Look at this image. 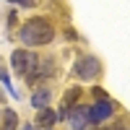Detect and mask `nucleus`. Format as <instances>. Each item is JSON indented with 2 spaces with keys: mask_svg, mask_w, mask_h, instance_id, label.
I'll return each mask as SVG.
<instances>
[{
  "mask_svg": "<svg viewBox=\"0 0 130 130\" xmlns=\"http://www.w3.org/2000/svg\"><path fill=\"white\" fill-rule=\"evenodd\" d=\"M91 94H94V99H104V96H109L104 89H91Z\"/></svg>",
  "mask_w": 130,
  "mask_h": 130,
  "instance_id": "nucleus-12",
  "label": "nucleus"
},
{
  "mask_svg": "<svg viewBox=\"0 0 130 130\" xmlns=\"http://www.w3.org/2000/svg\"><path fill=\"white\" fill-rule=\"evenodd\" d=\"M21 130H34V125H24V127H21Z\"/></svg>",
  "mask_w": 130,
  "mask_h": 130,
  "instance_id": "nucleus-13",
  "label": "nucleus"
},
{
  "mask_svg": "<svg viewBox=\"0 0 130 130\" xmlns=\"http://www.w3.org/2000/svg\"><path fill=\"white\" fill-rule=\"evenodd\" d=\"M0 81H5V83L10 86V75H8V70H5V65H3V60H0Z\"/></svg>",
  "mask_w": 130,
  "mask_h": 130,
  "instance_id": "nucleus-10",
  "label": "nucleus"
},
{
  "mask_svg": "<svg viewBox=\"0 0 130 130\" xmlns=\"http://www.w3.org/2000/svg\"><path fill=\"white\" fill-rule=\"evenodd\" d=\"M52 102V89L44 83V86H34V96H31V107L34 109H42V107H50Z\"/></svg>",
  "mask_w": 130,
  "mask_h": 130,
  "instance_id": "nucleus-7",
  "label": "nucleus"
},
{
  "mask_svg": "<svg viewBox=\"0 0 130 130\" xmlns=\"http://www.w3.org/2000/svg\"><path fill=\"white\" fill-rule=\"evenodd\" d=\"M115 109H117V104L109 99V96H104V99H94V104L89 107V122L91 125H102L107 120H112Z\"/></svg>",
  "mask_w": 130,
  "mask_h": 130,
  "instance_id": "nucleus-4",
  "label": "nucleus"
},
{
  "mask_svg": "<svg viewBox=\"0 0 130 130\" xmlns=\"http://www.w3.org/2000/svg\"><path fill=\"white\" fill-rule=\"evenodd\" d=\"M13 5H21V8H37V0H8Z\"/></svg>",
  "mask_w": 130,
  "mask_h": 130,
  "instance_id": "nucleus-9",
  "label": "nucleus"
},
{
  "mask_svg": "<svg viewBox=\"0 0 130 130\" xmlns=\"http://www.w3.org/2000/svg\"><path fill=\"white\" fill-rule=\"evenodd\" d=\"M16 37L21 42V47H29V50L47 47V44H52V39H55V24H52L47 16H31V18H26L24 24L18 26Z\"/></svg>",
  "mask_w": 130,
  "mask_h": 130,
  "instance_id": "nucleus-1",
  "label": "nucleus"
},
{
  "mask_svg": "<svg viewBox=\"0 0 130 130\" xmlns=\"http://www.w3.org/2000/svg\"><path fill=\"white\" fill-rule=\"evenodd\" d=\"M0 130H18V112L16 109L0 112Z\"/></svg>",
  "mask_w": 130,
  "mask_h": 130,
  "instance_id": "nucleus-8",
  "label": "nucleus"
},
{
  "mask_svg": "<svg viewBox=\"0 0 130 130\" xmlns=\"http://www.w3.org/2000/svg\"><path fill=\"white\" fill-rule=\"evenodd\" d=\"M65 120H68V127L70 130H86L91 122H89V104H73L68 115H65Z\"/></svg>",
  "mask_w": 130,
  "mask_h": 130,
  "instance_id": "nucleus-5",
  "label": "nucleus"
},
{
  "mask_svg": "<svg viewBox=\"0 0 130 130\" xmlns=\"http://www.w3.org/2000/svg\"><path fill=\"white\" fill-rule=\"evenodd\" d=\"M37 127L42 130H52L57 125V112L52 109V107H42V109H37V120H34Z\"/></svg>",
  "mask_w": 130,
  "mask_h": 130,
  "instance_id": "nucleus-6",
  "label": "nucleus"
},
{
  "mask_svg": "<svg viewBox=\"0 0 130 130\" xmlns=\"http://www.w3.org/2000/svg\"><path fill=\"white\" fill-rule=\"evenodd\" d=\"M37 60H39L37 52H31L29 47H18V50H13V55H10V68H13V73H18L21 78H26V75L34 73Z\"/></svg>",
  "mask_w": 130,
  "mask_h": 130,
  "instance_id": "nucleus-3",
  "label": "nucleus"
},
{
  "mask_svg": "<svg viewBox=\"0 0 130 130\" xmlns=\"http://www.w3.org/2000/svg\"><path fill=\"white\" fill-rule=\"evenodd\" d=\"M73 75L78 81H96V78H102V62H99V57L91 55V52L78 55L75 62H73Z\"/></svg>",
  "mask_w": 130,
  "mask_h": 130,
  "instance_id": "nucleus-2",
  "label": "nucleus"
},
{
  "mask_svg": "<svg viewBox=\"0 0 130 130\" xmlns=\"http://www.w3.org/2000/svg\"><path fill=\"white\" fill-rule=\"evenodd\" d=\"M65 39H68V42H75V39H78L75 29H65Z\"/></svg>",
  "mask_w": 130,
  "mask_h": 130,
  "instance_id": "nucleus-11",
  "label": "nucleus"
}]
</instances>
